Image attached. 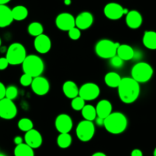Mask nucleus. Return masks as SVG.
<instances>
[{"mask_svg": "<svg viewBox=\"0 0 156 156\" xmlns=\"http://www.w3.org/2000/svg\"><path fill=\"white\" fill-rule=\"evenodd\" d=\"M118 94L122 103L125 104H132L139 97L140 84L133 77H122L118 87Z\"/></svg>", "mask_w": 156, "mask_h": 156, "instance_id": "1", "label": "nucleus"}, {"mask_svg": "<svg viewBox=\"0 0 156 156\" xmlns=\"http://www.w3.org/2000/svg\"><path fill=\"white\" fill-rule=\"evenodd\" d=\"M103 127L110 134H122L128 127V119L122 112H112L104 119Z\"/></svg>", "mask_w": 156, "mask_h": 156, "instance_id": "2", "label": "nucleus"}, {"mask_svg": "<svg viewBox=\"0 0 156 156\" xmlns=\"http://www.w3.org/2000/svg\"><path fill=\"white\" fill-rule=\"evenodd\" d=\"M22 65L24 73L30 75L33 78L41 76L44 70V61L40 57L35 55H27Z\"/></svg>", "mask_w": 156, "mask_h": 156, "instance_id": "3", "label": "nucleus"}, {"mask_svg": "<svg viewBox=\"0 0 156 156\" xmlns=\"http://www.w3.org/2000/svg\"><path fill=\"white\" fill-rule=\"evenodd\" d=\"M154 74L153 67L148 63L139 62L135 64L131 70V77L139 83H147Z\"/></svg>", "mask_w": 156, "mask_h": 156, "instance_id": "4", "label": "nucleus"}, {"mask_svg": "<svg viewBox=\"0 0 156 156\" xmlns=\"http://www.w3.org/2000/svg\"><path fill=\"white\" fill-rule=\"evenodd\" d=\"M119 44V42H114L109 39H101L96 44L95 53L99 58L109 60L116 55Z\"/></svg>", "mask_w": 156, "mask_h": 156, "instance_id": "5", "label": "nucleus"}, {"mask_svg": "<svg viewBox=\"0 0 156 156\" xmlns=\"http://www.w3.org/2000/svg\"><path fill=\"white\" fill-rule=\"evenodd\" d=\"M27 57V51L25 46L19 42L12 43L7 50L5 58L10 65H19L23 63Z\"/></svg>", "mask_w": 156, "mask_h": 156, "instance_id": "6", "label": "nucleus"}, {"mask_svg": "<svg viewBox=\"0 0 156 156\" xmlns=\"http://www.w3.org/2000/svg\"><path fill=\"white\" fill-rule=\"evenodd\" d=\"M95 125L92 121H80L76 128V135L78 139L83 142H87L94 138L95 134Z\"/></svg>", "mask_w": 156, "mask_h": 156, "instance_id": "7", "label": "nucleus"}, {"mask_svg": "<svg viewBox=\"0 0 156 156\" xmlns=\"http://www.w3.org/2000/svg\"><path fill=\"white\" fill-rule=\"evenodd\" d=\"M128 12L127 9L123 8L120 4L116 2H109L103 9L105 16L110 20H119Z\"/></svg>", "mask_w": 156, "mask_h": 156, "instance_id": "8", "label": "nucleus"}, {"mask_svg": "<svg viewBox=\"0 0 156 156\" xmlns=\"http://www.w3.org/2000/svg\"><path fill=\"white\" fill-rule=\"evenodd\" d=\"M100 94V87L95 83H83L79 88V97L83 98L85 101H92L98 98Z\"/></svg>", "mask_w": 156, "mask_h": 156, "instance_id": "9", "label": "nucleus"}, {"mask_svg": "<svg viewBox=\"0 0 156 156\" xmlns=\"http://www.w3.org/2000/svg\"><path fill=\"white\" fill-rule=\"evenodd\" d=\"M17 113V106L13 100L7 98L0 100V118L9 120L14 119Z\"/></svg>", "mask_w": 156, "mask_h": 156, "instance_id": "10", "label": "nucleus"}, {"mask_svg": "<svg viewBox=\"0 0 156 156\" xmlns=\"http://www.w3.org/2000/svg\"><path fill=\"white\" fill-rule=\"evenodd\" d=\"M55 25L57 28L61 31H68L71 28L76 27L75 18L70 13H60L55 19Z\"/></svg>", "mask_w": 156, "mask_h": 156, "instance_id": "11", "label": "nucleus"}, {"mask_svg": "<svg viewBox=\"0 0 156 156\" xmlns=\"http://www.w3.org/2000/svg\"><path fill=\"white\" fill-rule=\"evenodd\" d=\"M55 126L58 133H69L73 128V119L68 114H59L55 119Z\"/></svg>", "mask_w": 156, "mask_h": 156, "instance_id": "12", "label": "nucleus"}, {"mask_svg": "<svg viewBox=\"0 0 156 156\" xmlns=\"http://www.w3.org/2000/svg\"><path fill=\"white\" fill-rule=\"evenodd\" d=\"M31 90L37 96L46 95L50 90V83L47 78L39 76L34 77L31 83Z\"/></svg>", "mask_w": 156, "mask_h": 156, "instance_id": "13", "label": "nucleus"}, {"mask_svg": "<svg viewBox=\"0 0 156 156\" xmlns=\"http://www.w3.org/2000/svg\"><path fill=\"white\" fill-rule=\"evenodd\" d=\"M51 40L47 34H42L34 37V47L37 53L41 55L48 53L51 48Z\"/></svg>", "mask_w": 156, "mask_h": 156, "instance_id": "14", "label": "nucleus"}, {"mask_svg": "<svg viewBox=\"0 0 156 156\" xmlns=\"http://www.w3.org/2000/svg\"><path fill=\"white\" fill-rule=\"evenodd\" d=\"M24 139L25 143L29 145L33 149L40 148L43 142V138L41 133L34 129L26 132L24 136Z\"/></svg>", "mask_w": 156, "mask_h": 156, "instance_id": "15", "label": "nucleus"}, {"mask_svg": "<svg viewBox=\"0 0 156 156\" xmlns=\"http://www.w3.org/2000/svg\"><path fill=\"white\" fill-rule=\"evenodd\" d=\"M94 16L89 12H80L75 18V25L77 28L81 30H87L92 26L94 23Z\"/></svg>", "mask_w": 156, "mask_h": 156, "instance_id": "16", "label": "nucleus"}, {"mask_svg": "<svg viewBox=\"0 0 156 156\" xmlns=\"http://www.w3.org/2000/svg\"><path fill=\"white\" fill-rule=\"evenodd\" d=\"M143 22V19L139 12L137 10H131L126 15V23L131 29H138Z\"/></svg>", "mask_w": 156, "mask_h": 156, "instance_id": "17", "label": "nucleus"}, {"mask_svg": "<svg viewBox=\"0 0 156 156\" xmlns=\"http://www.w3.org/2000/svg\"><path fill=\"white\" fill-rule=\"evenodd\" d=\"M96 110L97 116L105 119L112 112V103L108 100H101L97 103Z\"/></svg>", "mask_w": 156, "mask_h": 156, "instance_id": "18", "label": "nucleus"}, {"mask_svg": "<svg viewBox=\"0 0 156 156\" xmlns=\"http://www.w3.org/2000/svg\"><path fill=\"white\" fill-rule=\"evenodd\" d=\"M14 21L12 9L6 5H0V28H5Z\"/></svg>", "mask_w": 156, "mask_h": 156, "instance_id": "19", "label": "nucleus"}, {"mask_svg": "<svg viewBox=\"0 0 156 156\" xmlns=\"http://www.w3.org/2000/svg\"><path fill=\"white\" fill-rule=\"evenodd\" d=\"M116 55L119 56L123 61H127L134 58L136 52L133 48L129 44H119L117 48Z\"/></svg>", "mask_w": 156, "mask_h": 156, "instance_id": "20", "label": "nucleus"}, {"mask_svg": "<svg viewBox=\"0 0 156 156\" xmlns=\"http://www.w3.org/2000/svg\"><path fill=\"white\" fill-rule=\"evenodd\" d=\"M62 90L64 96L69 99H73L79 96V88L76 83L72 80H67L64 83Z\"/></svg>", "mask_w": 156, "mask_h": 156, "instance_id": "21", "label": "nucleus"}, {"mask_svg": "<svg viewBox=\"0 0 156 156\" xmlns=\"http://www.w3.org/2000/svg\"><path fill=\"white\" fill-rule=\"evenodd\" d=\"M142 44L149 50H156V31H145L142 37Z\"/></svg>", "mask_w": 156, "mask_h": 156, "instance_id": "22", "label": "nucleus"}, {"mask_svg": "<svg viewBox=\"0 0 156 156\" xmlns=\"http://www.w3.org/2000/svg\"><path fill=\"white\" fill-rule=\"evenodd\" d=\"M122 77L116 72H108L104 76V82L107 87L110 88H118Z\"/></svg>", "mask_w": 156, "mask_h": 156, "instance_id": "23", "label": "nucleus"}, {"mask_svg": "<svg viewBox=\"0 0 156 156\" xmlns=\"http://www.w3.org/2000/svg\"><path fill=\"white\" fill-rule=\"evenodd\" d=\"M12 14L15 21L20 22L25 20L28 17V10L24 5H16L12 9Z\"/></svg>", "mask_w": 156, "mask_h": 156, "instance_id": "24", "label": "nucleus"}, {"mask_svg": "<svg viewBox=\"0 0 156 156\" xmlns=\"http://www.w3.org/2000/svg\"><path fill=\"white\" fill-rule=\"evenodd\" d=\"M15 156H34V151L32 148L26 143H22L16 145L14 149Z\"/></svg>", "mask_w": 156, "mask_h": 156, "instance_id": "25", "label": "nucleus"}, {"mask_svg": "<svg viewBox=\"0 0 156 156\" xmlns=\"http://www.w3.org/2000/svg\"><path fill=\"white\" fill-rule=\"evenodd\" d=\"M82 116L85 120L88 121H94L97 118V110H96V107L90 104L85 105L84 107L81 110Z\"/></svg>", "mask_w": 156, "mask_h": 156, "instance_id": "26", "label": "nucleus"}, {"mask_svg": "<svg viewBox=\"0 0 156 156\" xmlns=\"http://www.w3.org/2000/svg\"><path fill=\"white\" fill-rule=\"evenodd\" d=\"M57 144L61 148H67L72 144V136L70 133H60L57 138Z\"/></svg>", "mask_w": 156, "mask_h": 156, "instance_id": "27", "label": "nucleus"}, {"mask_svg": "<svg viewBox=\"0 0 156 156\" xmlns=\"http://www.w3.org/2000/svg\"><path fill=\"white\" fill-rule=\"evenodd\" d=\"M28 34L33 37H37L44 34V27L42 24L38 22H33L29 24L28 26Z\"/></svg>", "mask_w": 156, "mask_h": 156, "instance_id": "28", "label": "nucleus"}, {"mask_svg": "<svg viewBox=\"0 0 156 156\" xmlns=\"http://www.w3.org/2000/svg\"><path fill=\"white\" fill-rule=\"evenodd\" d=\"M18 127L22 132H28L34 129V123L28 118H22L18 122Z\"/></svg>", "mask_w": 156, "mask_h": 156, "instance_id": "29", "label": "nucleus"}, {"mask_svg": "<svg viewBox=\"0 0 156 156\" xmlns=\"http://www.w3.org/2000/svg\"><path fill=\"white\" fill-rule=\"evenodd\" d=\"M85 103H86V101L83 98H81V97L78 96V97L72 99L71 107L75 111H81L82 109L86 105Z\"/></svg>", "mask_w": 156, "mask_h": 156, "instance_id": "30", "label": "nucleus"}, {"mask_svg": "<svg viewBox=\"0 0 156 156\" xmlns=\"http://www.w3.org/2000/svg\"><path fill=\"white\" fill-rule=\"evenodd\" d=\"M18 94H19V90L18 88L14 85H11L6 87V91H5V98L9 99V100H13L17 98Z\"/></svg>", "mask_w": 156, "mask_h": 156, "instance_id": "31", "label": "nucleus"}, {"mask_svg": "<svg viewBox=\"0 0 156 156\" xmlns=\"http://www.w3.org/2000/svg\"><path fill=\"white\" fill-rule=\"evenodd\" d=\"M68 36L73 41H76V40H79L80 38V37H81V31H80V30L79 28H77L76 27H74V28L69 30Z\"/></svg>", "mask_w": 156, "mask_h": 156, "instance_id": "32", "label": "nucleus"}, {"mask_svg": "<svg viewBox=\"0 0 156 156\" xmlns=\"http://www.w3.org/2000/svg\"><path fill=\"white\" fill-rule=\"evenodd\" d=\"M33 79H34V78H33L32 76H30V75H28V74H27V73H24L20 77L21 85L23 87L31 86V83H32V81H33Z\"/></svg>", "mask_w": 156, "mask_h": 156, "instance_id": "33", "label": "nucleus"}, {"mask_svg": "<svg viewBox=\"0 0 156 156\" xmlns=\"http://www.w3.org/2000/svg\"><path fill=\"white\" fill-rule=\"evenodd\" d=\"M123 62L124 61L119 56H117V55L112 57V58L109 59V64H110L112 67H115V68H119V67H122Z\"/></svg>", "mask_w": 156, "mask_h": 156, "instance_id": "34", "label": "nucleus"}, {"mask_svg": "<svg viewBox=\"0 0 156 156\" xmlns=\"http://www.w3.org/2000/svg\"><path fill=\"white\" fill-rule=\"evenodd\" d=\"M9 65H10V64L5 57L0 58V70H5L9 67Z\"/></svg>", "mask_w": 156, "mask_h": 156, "instance_id": "35", "label": "nucleus"}, {"mask_svg": "<svg viewBox=\"0 0 156 156\" xmlns=\"http://www.w3.org/2000/svg\"><path fill=\"white\" fill-rule=\"evenodd\" d=\"M5 91H6V87L2 82H0V100L5 98Z\"/></svg>", "mask_w": 156, "mask_h": 156, "instance_id": "36", "label": "nucleus"}, {"mask_svg": "<svg viewBox=\"0 0 156 156\" xmlns=\"http://www.w3.org/2000/svg\"><path fill=\"white\" fill-rule=\"evenodd\" d=\"M131 156H143V153L139 148H135L131 151Z\"/></svg>", "mask_w": 156, "mask_h": 156, "instance_id": "37", "label": "nucleus"}, {"mask_svg": "<svg viewBox=\"0 0 156 156\" xmlns=\"http://www.w3.org/2000/svg\"><path fill=\"white\" fill-rule=\"evenodd\" d=\"M95 120L97 126H103V125H104V119H102L100 117L97 116Z\"/></svg>", "mask_w": 156, "mask_h": 156, "instance_id": "38", "label": "nucleus"}, {"mask_svg": "<svg viewBox=\"0 0 156 156\" xmlns=\"http://www.w3.org/2000/svg\"><path fill=\"white\" fill-rule=\"evenodd\" d=\"M14 142L16 145H20V144L23 143V139L19 136H16V137L14 138Z\"/></svg>", "mask_w": 156, "mask_h": 156, "instance_id": "39", "label": "nucleus"}, {"mask_svg": "<svg viewBox=\"0 0 156 156\" xmlns=\"http://www.w3.org/2000/svg\"><path fill=\"white\" fill-rule=\"evenodd\" d=\"M91 156H107L105 153L102 152V151H97V152L94 153Z\"/></svg>", "mask_w": 156, "mask_h": 156, "instance_id": "40", "label": "nucleus"}, {"mask_svg": "<svg viewBox=\"0 0 156 156\" xmlns=\"http://www.w3.org/2000/svg\"><path fill=\"white\" fill-rule=\"evenodd\" d=\"M11 0H0V5H6Z\"/></svg>", "mask_w": 156, "mask_h": 156, "instance_id": "41", "label": "nucleus"}, {"mask_svg": "<svg viewBox=\"0 0 156 156\" xmlns=\"http://www.w3.org/2000/svg\"><path fill=\"white\" fill-rule=\"evenodd\" d=\"M64 5H70L71 4V0H64Z\"/></svg>", "mask_w": 156, "mask_h": 156, "instance_id": "42", "label": "nucleus"}, {"mask_svg": "<svg viewBox=\"0 0 156 156\" xmlns=\"http://www.w3.org/2000/svg\"><path fill=\"white\" fill-rule=\"evenodd\" d=\"M153 156H156V148L154 149V151H153Z\"/></svg>", "mask_w": 156, "mask_h": 156, "instance_id": "43", "label": "nucleus"}, {"mask_svg": "<svg viewBox=\"0 0 156 156\" xmlns=\"http://www.w3.org/2000/svg\"><path fill=\"white\" fill-rule=\"evenodd\" d=\"M0 156H6V155L4 154H2V153H0Z\"/></svg>", "mask_w": 156, "mask_h": 156, "instance_id": "44", "label": "nucleus"}, {"mask_svg": "<svg viewBox=\"0 0 156 156\" xmlns=\"http://www.w3.org/2000/svg\"><path fill=\"white\" fill-rule=\"evenodd\" d=\"M1 44H2V41H1V38H0V46H1Z\"/></svg>", "mask_w": 156, "mask_h": 156, "instance_id": "45", "label": "nucleus"}]
</instances>
